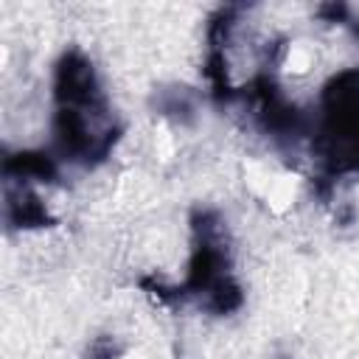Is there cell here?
<instances>
[{
	"label": "cell",
	"mask_w": 359,
	"mask_h": 359,
	"mask_svg": "<svg viewBox=\"0 0 359 359\" xmlns=\"http://www.w3.org/2000/svg\"><path fill=\"white\" fill-rule=\"evenodd\" d=\"M157 109H160V112H165V115L182 118V115H188V112L194 109V104H191L188 90H185V87H180V93H177V90H163Z\"/></svg>",
	"instance_id": "8"
},
{
	"label": "cell",
	"mask_w": 359,
	"mask_h": 359,
	"mask_svg": "<svg viewBox=\"0 0 359 359\" xmlns=\"http://www.w3.org/2000/svg\"><path fill=\"white\" fill-rule=\"evenodd\" d=\"M309 151L317 196L328 199L342 180L359 177V67L337 70L320 87Z\"/></svg>",
	"instance_id": "3"
},
{
	"label": "cell",
	"mask_w": 359,
	"mask_h": 359,
	"mask_svg": "<svg viewBox=\"0 0 359 359\" xmlns=\"http://www.w3.org/2000/svg\"><path fill=\"white\" fill-rule=\"evenodd\" d=\"M53 121L50 154L62 165L84 171L107 163L123 135L101 76L81 48H67L53 65Z\"/></svg>",
	"instance_id": "1"
},
{
	"label": "cell",
	"mask_w": 359,
	"mask_h": 359,
	"mask_svg": "<svg viewBox=\"0 0 359 359\" xmlns=\"http://www.w3.org/2000/svg\"><path fill=\"white\" fill-rule=\"evenodd\" d=\"M278 59L269 50V65H264L247 84L238 87V101L247 104L252 121L258 129L278 146V149H294L297 143L309 140L311 135V115L300 109L280 87L275 76Z\"/></svg>",
	"instance_id": "4"
},
{
	"label": "cell",
	"mask_w": 359,
	"mask_h": 359,
	"mask_svg": "<svg viewBox=\"0 0 359 359\" xmlns=\"http://www.w3.org/2000/svg\"><path fill=\"white\" fill-rule=\"evenodd\" d=\"M345 25H348V28H351V31H353V36H356V39H359V20H353V14H351V20H348V22H345Z\"/></svg>",
	"instance_id": "11"
},
{
	"label": "cell",
	"mask_w": 359,
	"mask_h": 359,
	"mask_svg": "<svg viewBox=\"0 0 359 359\" xmlns=\"http://www.w3.org/2000/svg\"><path fill=\"white\" fill-rule=\"evenodd\" d=\"M118 353H121V348L112 337H98L87 353V359H118Z\"/></svg>",
	"instance_id": "10"
},
{
	"label": "cell",
	"mask_w": 359,
	"mask_h": 359,
	"mask_svg": "<svg viewBox=\"0 0 359 359\" xmlns=\"http://www.w3.org/2000/svg\"><path fill=\"white\" fill-rule=\"evenodd\" d=\"M191 252L185 278L168 283L157 275H143L137 286L160 306H196L205 314L227 317L244 306V286L236 275L233 241L224 216L216 208H194L188 216Z\"/></svg>",
	"instance_id": "2"
},
{
	"label": "cell",
	"mask_w": 359,
	"mask_h": 359,
	"mask_svg": "<svg viewBox=\"0 0 359 359\" xmlns=\"http://www.w3.org/2000/svg\"><path fill=\"white\" fill-rule=\"evenodd\" d=\"M3 219L8 230H39L56 224V216L48 210L34 185L8 180H3Z\"/></svg>",
	"instance_id": "6"
},
{
	"label": "cell",
	"mask_w": 359,
	"mask_h": 359,
	"mask_svg": "<svg viewBox=\"0 0 359 359\" xmlns=\"http://www.w3.org/2000/svg\"><path fill=\"white\" fill-rule=\"evenodd\" d=\"M244 6H219L210 20H208V28H205V42H208V50H205V79H208V87H210V98L219 104V107H227V104H236L238 101V84L230 81V62H227V48H230V36L238 25V17H241Z\"/></svg>",
	"instance_id": "5"
},
{
	"label": "cell",
	"mask_w": 359,
	"mask_h": 359,
	"mask_svg": "<svg viewBox=\"0 0 359 359\" xmlns=\"http://www.w3.org/2000/svg\"><path fill=\"white\" fill-rule=\"evenodd\" d=\"M317 17L325 20V22H339V25H345V22L351 20V8H348L345 3H323V6H317Z\"/></svg>",
	"instance_id": "9"
},
{
	"label": "cell",
	"mask_w": 359,
	"mask_h": 359,
	"mask_svg": "<svg viewBox=\"0 0 359 359\" xmlns=\"http://www.w3.org/2000/svg\"><path fill=\"white\" fill-rule=\"evenodd\" d=\"M0 171H3V180L8 182H25V185H34V182H59L62 177V163L50 154V149H3V157H0Z\"/></svg>",
	"instance_id": "7"
}]
</instances>
